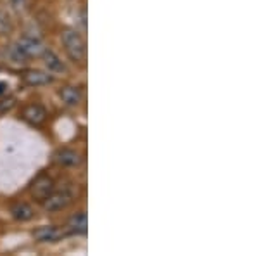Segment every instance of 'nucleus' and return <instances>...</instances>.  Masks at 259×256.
Instances as JSON below:
<instances>
[{"instance_id":"obj_14","label":"nucleus","mask_w":259,"mask_h":256,"mask_svg":"<svg viewBox=\"0 0 259 256\" xmlns=\"http://www.w3.org/2000/svg\"><path fill=\"white\" fill-rule=\"evenodd\" d=\"M4 87H7V83H0V94H4V92H6V90H4Z\"/></svg>"},{"instance_id":"obj_4","label":"nucleus","mask_w":259,"mask_h":256,"mask_svg":"<svg viewBox=\"0 0 259 256\" xmlns=\"http://www.w3.org/2000/svg\"><path fill=\"white\" fill-rule=\"evenodd\" d=\"M66 230L56 225H44L33 230V239L36 242H57L66 236Z\"/></svg>"},{"instance_id":"obj_12","label":"nucleus","mask_w":259,"mask_h":256,"mask_svg":"<svg viewBox=\"0 0 259 256\" xmlns=\"http://www.w3.org/2000/svg\"><path fill=\"white\" fill-rule=\"evenodd\" d=\"M11 213L18 222H28L33 218V208L28 203H16L11 208Z\"/></svg>"},{"instance_id":"obj_7","label":"nucleus","mask_w":259,"mask_h":256,"mask_svg":"<svg viewBox=\"0 0 259 256\" xmlns=\"http://www.w3.org/2000/svg\"><path fill=\"white\" fill-rule=\"evenodd\" d=\"M23 120L28 121L33 127H38V125H41L47 120V111L40 104H30V106L23 109Z\"/></svg>"},{"instance_id":"obj_10","label":"nucleus","mask_w":259,"mask_h":256,"mask_svg":"<svg viewBox=\"0 0 259 256\" xmlns=\"http://www.w3.org/2000/svg\"><path fill=\"white\" fill-rule=\"evenodd\" d=\"M87 227H89V216L85 211H80L76 215H73L68 222V234H87Z\"/></svg>"},{"instance_id":"obj_8","label":"nucleus","mask_w":259,"mask_h":256,"mask_svg":"<svg viewBox=\"0 0 259 256\" xmlns=\"http://www.w3.org/2000/svg\"><path fill=\"white\" fill-rule=\"evenodd\" d=\"M54 161L59 163L61 166H78L83 161V158L78 151L64 148L54 153Z\"/></svg>"},{"instance_id":"obj_3","label":"nucleus","mask_w":259,"mask_h":256,"mask_svg":"<svg viewBox=\"0 0 259 256\" xmlns=\"http://www.w3.org/2000/svg\"><path fill=\"white\" fill-rule=\"evenodd\" d=\"M71 203H73V194H71L68 189H62V191H52V194L44 201V208L47 211L54 213V211L66 209Z\"/></svg>"},{"instance_id":"obj_5","label":"nucleus","mask_w":259,"mask_h":256,"mask_svg":"<svg viewBox=\"0 0 259 256\" xmlns=\"http://www.w3.org/2000/svg\"><path fill=\"white\" fill-rule=\"evenodd\" d=\"M52 191H54V180L47 177V175H40L31 186V196L36 201H40V203H44L52 194Z\"/></svg>"},{"instance_id":"obj_1","label":"nucleus","mask_w":259,"mask_h":256,"mask_svg":"<svg viewBox=\"0 0 259 256\" xmlns=\"http://www.w3.org/2000/svg\"><path fill=\"white\" fill-rule=\"evenodd\" d=\"M44 44L38 36L33 35H24L21 36L18 44H14L11 47V57L14 62H24L31 57H38L44 52Z\"/></svg>"},{"instance_id":"obj_11","label":"nucleus","mask_w":259,"mask_h":256,"mask_svg":"<svg viewBox=\"0 0 259 256\" xmlns=\"http://www.w3.org/2000/svg\"><path fill=\"white\" fill-rule=\"evenodd\" d=\"M59 97L62 102L66 104V106H78V104L81 102V99H83V94H81V90L78 89V87H64V89H61L59 90Z\"/></svg>"},{"instance_id":"obj_13","label":"nucleus","mask_w":259,"mask_h":256,"mask_svg":"<svg viewBox=\"0 0 259 256\" xmlns=\"http://www.w3.org/2000/svg\"><path fill=\"white\" fill-rule=\"evenodd\" d=\"M24 2H26V0H9V4L12 7H14V9H23L24 7Z\"/></svg>"},{"instance_id":"obj_9","label":"nucleus","mask_w":259,"mask_h":256,"mask_svg":"<svg viewBox=\"0 0 259 256\" xmlns=\"http://www.w3.org/2000/svg\"><path fill=\"white\" fill-rule=\"evenodd\" d=\"M41 57H44V64L49 69V73H64L66 71V64L52 49H44Z\"/></svg>"},{"instance_id":"obj_6","label":"nucleus","mask_w":259,"mask_h":256,"mask_svg":"<svg viewBox=\"0 0 259 256\" xmlns=\"http://www.w3.org/2000/svg\"><path fill=\"white\" fill-rule=\"evenodd\" d=\"M23 82L30 87H45L50 85L54 82V77L49 71H40V69H30L23 75Z\"/></svg>"},{"instance_id":"obj_2","label":"nucleus","mask_w":259,"mask_h":256,"mask_svg":"<svg viewBox=\"0 0 259 256\" xmlns=\"http://www.w3.org/2000/svg\"><path fill=\"white\" fill-rule=\"evenodd\" d=\"M61 40L71 61L80 62V64L87 61V42L81 36V33H78L76 30H64L61 33Z\"/></svg>"}]
</instances>
